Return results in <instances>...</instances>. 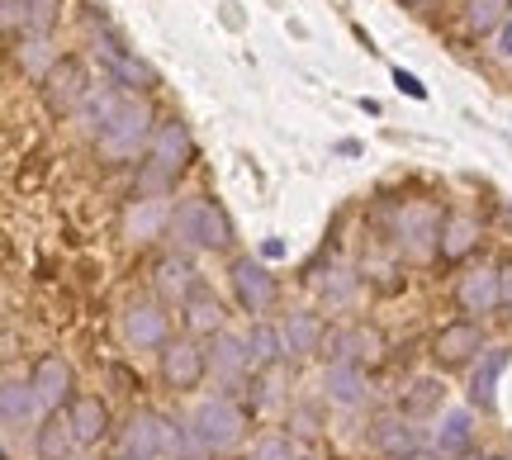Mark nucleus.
Instances as JSON below:
<instances>
[{
  "instance_id": "8",
  "label": "nucleus",
  "mask_w": 512,
  "mask_h": 460,
  "mask_svg": "<svg viewBox=\"0 0 512 460\" xmlns=\"http://www.w3.org/2000/svg\"><path fill=\"white\" fill-rule=\"evenodd\" d=\"M29 385H34V408L38 418L48 423V418H57L62 413V404H72V366L57 356V351H43L34 361V370H29Z\"/></svg>"
},
{
  "instance_id": "39",
  "label": "nucleus",
  "mask_w": 512,
  "mask_h": 460,
  "mask_svg": "<svg viewBox=\"0 0 512 460\" xmlns=\"http://www.w3.org/2000/svg\"><path fill=\"white\" fill-rule=\"evenodd\" d=\"M498 53H503V57H512V15H508V24L498 29Z\"/></svg>"
},
{
  "instance_id": "11",
  "label": "nucleus",
  "mask_w": 512,
  "mask_h": 460,
  "mask_svg": "<svg viewBox=\"0 0 512 460\" xmlns=\"http://www.w3.org/2000/svg\"><path fill=\"white\" fill-rule=\"evenodd\" d=\"M119 332H124V342L133 351H162L171 342V313H166L162 299H138V304L124 309Z\"/></svg>"
},
{
  "instance_id": "17",
  "label": "nucleus",
  "mask_w": 512,
  "mask_h": 460,
  "mask_svg": "<svg viewBox=\"0 0 512 460\" xmlns=\"http://www.w3.org/2000/svg\"><path fill=\"white\" fill-rule=\"evenodd\" d=\"M95 57L110 67V81H114V86H138V91H152V86H157V72H152L147 62H138V57L128 53V48L110 34V29H105V34H100V43H95Z\"/></svg>"
},
{
  "instance_id": "22",
  "label": "nucleus",
  "mask_w": 512,
  "mask_h": 460,
  "mask_svg": "<svg viewBox=\"0 0 512 460\" xmlns=\"http://www.w3.org/2000/svg\"><path fill=\"white\" fill-rule=\"evenodd\" d=\"M119 105H124V86H114V81H100V86H91V95L81 100V110L72 114L76 129L86 133V138H100V133L114 124Z\"/></svg>"
},
{
  "instance_id": "14",
  "label": "nucleus",
  "mask_w": 512,
  "mask_h": 460,
  "mask_svg": "<svg viewBox=\"0 0 512 460\" xmlns=\"http://www.w3.org/2000/svg\"><path fill=\"white\" fill-rule=\"evenodd\" d=\"M233 295H238V309L242 313H271L275 309V276L261 266V261H252V257H238L233 261Z\"/></svg>"
},
{
  "instance_id": "33",
  "label": "nucleus",
  "mask_w": 512,
  "mask_h": 460,
  "mask_svg": "<svg viewBox=\"0 0 512 460\" xmlns=\"http://www.w3.org/2000/svg\"><path fill=\"white\" fill-rule=\"evenodd\" d=\"M76 432H72V423H67V413H57V418H48V423L38 427V437H34V451H38V460H67L76 451Z\"/></svg>"
},
{
  "instance_id": "32",
  "label": "nucleus",
  "mask_w": 512,
  "mask_h": 460,
  "mask_svg": "<svg viewBox=\"0 0 512 460\" xmlns=\"http://www.w3.org/2000/svg\"><path fill=\"white\" fill-rule=\"evenodd\" d=\"M441 408V380L437 375H413L399 394V413L403 418H427Z\"/></svg>"
},
{
  "instance_id": "19",
  "label": "nucleus",
  "mask_w": 512,
  "mask_h": 460,
  "mask_svg": "<svg viewBox=\"0 0 512 460\" xmlns=\"http://www.w3.org/2000/svg\"><path fill=\"white\" fill-rule=\"evenodd\" d=\"M508 361H512V351L503 347V342H489L484 356L470 366V385H465V394H470V404L475 408H494L498 404V380H503Z\"/></svg>"
},
{
  "instance_id": "30",
  "label": "nucleus",
  "mask_w": 512,
  "mask_h": 460,
  "mask_svg": "<svg viewBox=\"0 0 512 460\" xmlns=\"http://www.w3.org/2000/svg\"><path fill=\"white\" fill-rule=\"evenodd\" d=\"M0 418H5V432H15V427H24V423H34L38 418L34 385H29V380H19V375L5 380V389H0Z\"/></svg>"
},
{
  "instance_id": "13",
  "label": "nucleus",
  "mask_w": 512,
  "mask_h": 460,
  "mask_svg": "<svg viewBox=\"0 0 512 460\" xmlns=\"http://www.w3.org/2000/svg\"><path fill=\"white\" fill-rule=\"evenodd\" d=\"M171 214H176V204H171V200L133 195V200H128V209H124V242H133V247L157 242L162 233H171Z\"/></svg>"
},
{
  "instance_id": "20",
  "label": "nucleus",
  "mask_w": 512,
  "mask_h": 460,
  "mask_svg": "<svg viewBox=\"0 0 512 460\" xmlns=\"http://www.w3.org/2000/svg\"><path fill=\"white\" fill-rule=\"evenodd\" d=\"M67 423H72L76 432V442L81 446H100V442H110V404L100 399V394H76L72 404H67Z\"/></svg>"
},
{
  "instance_id": "45",
  "label": "nucleus",
  "mask_w": 512,
  "mask_h": 460,
  "mask_svg": "<svg viewBox=\"0 0 512 460\" xmlns=\"http://www.w3.org/2000/svg\"><path fill=\"white\" fill-rule=\"evenodd\" d=\"M503 460H512V442H508V456H503Z\"/></svg>"
},
{
  "instance_id": "41",
  "label": "nucleus",
  "mask_w": 512,
  "mask_h": 460,
  "mask_svg": "<svg viewBox=\"0 0 512 460\" xmlns=\"http://www.w3.org/2000/svg\"><path fill=\"white\" fill-rule=\"evenodd\" d=\"M261 257H285V242H280V238H266V242H261Z\"/></svg>"
},
{
  "instance_id": "7",
  "label": "nucleus",
  "mask_w": 512,
  "mask_h": 460,
  "mask_svg": "<svg viewBox=\"0 0 512 460\" xmlns=\"http://www.w3.org/2000/svg\"><path fill=\"white\" fill-rule=\"evenodd\" d=\"M114 456L119 460H166V418L152 408L128 413L124 427L114 432Z\"/></svg>"
},
{
  "instance_id": "27",
  "label": "nucleus",
  "mask_w": 512,
  "mask_h": 460,
  "mask_svg": "<svg viewBox=\"0 0 512 460\" xmlns=\"http://www.w3.org/2000/svg\"><path fill=\"white\" fill-rule=\"evenodd\" d=\"M484 238V223L470 209H451L441 223V261H465Z\"/></svg>"
},
{
  "instance_id": "15",
  "label": "nucleus",
  "mask_w": 512,
  "mask_h": 460,
  "mask_svg": "<svg viewBox=\"0 0 512 460\" xmlns=\"http://www.w3.org/2000/svg\"><path fill=\"white\" fill-rule=\"evenodd\" d=\"M328 356L332 361H356V366H380L384 361V332L366 328V323H351V328H337L328 337Z\"/></svg>"
},
{
  "instance_id": "16",
  "label": "nucleus",
  "mask_w": 512,
  "mask_h": 460,
  "mask_svg": "<svg viewBox=\"0 0 512 460\" xmlns=\"http://www.w3.org/2000/svg\"><path fill=\"white\" fill-rule=\"evenodd\" d=\"M152 290H157V299H162V304H176V309H181L185 299L200 290V271H195V261L185 257V252L162 257L157 266H152Z\"/></svg>"
},
{
  "instance_id": "5",
  "label": "nucleus",
  "mask_w": 512,
  "mask_h": 460,
  "mask_svg": "<svg viewBox=\"0 0 512 460\" xmlns=\"http://www.w3.org/2000/svg\"><path fill=\"white\" fill-rule=\"evenodd\" d=\"M441 223H446V214H441L432 200H413L399 209V247L403 257L413 261H432L441 257Z\"/></svg>"
},
{
  "instance_id": "24",
  "label": "nucleus",
  "mask_w": 512,
  "mask_h": 460,
  "mask_svg": "<svg viewBox=\"0 0 512 460\" xmlns=\"http://www.w3.org/2000/svg\"><path fill=\"white\" fill-rule=\"evenodd\" d=\"M209 370H214L228 389L238 385V380H247V375H256L252 356H247V337H238V332H219V337L209 342Z\"/></svg>"
},
{
  "instance_id": "46",
  "label": "nucleus",
  "mask_w": 512,
  "mask_h": 460,
  "mask_svg": "<svg viewBox=\"0 0 512 460\" xmlns=\"http://www.w3.org/2000/svg\"><path fill=\"white\" fill-rule=\"evenodd\" d=\"M299 460H318V456H299Z\"/></svg>"
},
{
  "instance_id": "34",
  "label": "nucleus",
  "mask_w": 512,
  "mask_h": 460,
  "mask_svg": "<svg viewBox=\"0 0 512 460\" xmlns=\"http://www.w3.org/2000/svg\"><path fill=\"white\" fill-rule=\"evenodd\" d=\"M508 15H512V0H465V34H475V38H484V34H498L503 24H508Z\"/></svg>"
},
{
  "instance_id": "10",
  "label": "nucleus",
  "mask_w": 512,
  "mask_h": 460,
  "mask_svg": "<svg viewBox=\"0 0 512 460\" xmlns=\"http://www.w3.org/2000/svg\"><path fill=\"white\" fill-rule=\"evenodd\" d=\"M157 361H162V380L176 389V394L200 389L204 375H209V351H204L195 337H171V342L157 351Z\"/></svg>"
},
{
  "instance_id": "18",
  "label": "nucleus",
  "mask_w": 512,
  "mask_h": 460,
  "mask_svg": "<svg viewBox=\"0 0 512 460\" xmlns=\"http://www.w3.org/2000/svg\"><path fill=\"white\" fill-rule=\"evenodd\" d=\"M280 337H285V356L304 361V356H318V351L328 347L332 332L313 309H290L285 313V323H280Z\"/></svg>"
},
{
  "instance_id": "44",
  "label": "nucleus",
  "mask_w": 512,
  "mask_h": 460,
  "mask_svg": "<svg viewBox=\"0 0 512 460\" xmlns=\"http://www.w3.org/2000/svg\"><path fill=\"white\" fill-rule=\"evenodd\" d=\"M470 460H498V456H470Z\"/></svg>"
},
{
  "instance_id": "40",
  "label": "nucleus",
  "mask_w": 512,
  "mask_h": 460,
  "mask_svg": "<svg viewBox=\"0 0 512 460\" xmlns=\"http://www.w3.org/2000/svg\"><path fill=\"white\" fill-rule=\"evenodd\" d=\"M399 460H446V456L432 451V446H418V451H408V456H399Z\"/></svg>"
},
{
  "instance_id": "35",
  "label": "nucleus",
  "mask_w": 512,
  "mask_h": 460,
  "mask_svg": "<svg viewBox=\"0 0 512 460\" xmlns=\"http://www.w3.org/2000/svg\"><path fill=\"white\" fill-rule=\"evenodd\" d=\"M247 460H299V451H294L290 432H266V437L252 442V456Z\"/></svg>"
},
{
  "instance_id": "28",
  "label": "nucleus",
  "mask_w": 512,
  "mask_h": 460,
  "mask_svg": "<svg viewBox=\"0 0 512 460\" xmlns=\"http://www.w3.org/2000/svg\"><path fill=\"white\" fill-rule=\"evenodd\" d=\"M470 446H475V418H470V408L441 413L437 432H432V451H441L446 460H460V456H470Z\"/></svg>"
},
{
  "instance_id": "29",
  "label": "nucleus",
  "mask_w": 512,
  "mask_h": 460,
  "mask_svg": "<svg viewBox=\"0 0 512 460\" xmlns=\"http://www.w3.org/2000/svg\"><path fill=\"white\" fill-rule=\"evenodd\" d=\"M57 62H62V57H57L53 38H15V67L29 76V81H38V86H43Z\"/></svg>"
},
{
  "instance_id": "6",
  "label": "nucleus",
  "mask_w": 512,
  "mask_h": 460,
  "mask_svg": "<svg viewBox=\"0 0 512 460\" xmlns=\"http://www.w3.org/2000/svg\"><path fill=\"white\" fill-rule=\"evenodd\" d=\"M456 309L465 318H475V323H484L489 313L503 309V266H489V261L465 266L456 276Z\"/></svg>"
},
{
  "instance_id": "4",
  "label": "nucleus",
  "mask_w": 512,
  "mask_h": 460,
  "mask_svg": "<svg viewBox=\"0 0 512 460\" xmlns=\"http://www.w3.org/2000/svg\"><path fill=\"white\" fill-rule=\"evenodd\" d=\"M247 423H252V408L242 404L233 389L204 399V404L195 408V418H190V427H195V437H200V446H204V456H228V451H238L242 437H247Z\"/></svg>"
},
{
  "instance_id": "25",
  "label": "nucleus",
  "mask_w": 512,
  "mask_h": 460,
  "mask_svg": "<svg viewBox=\"0 0 512 460\" xmlns=\"http://www.w3.org/2000/svg\"><path fill=\"white\" fill-rule=\"evenodd\" d=\"M370 442L389 460H399V456H408V451H418L422 437H418V427H413V418H403L399 408H394V413H380V418L370 423Z\"/></svg>"
},
{
  "instance_id": "21",
  "label": "nucleus",
  "mask_w": 512,
  "mask_h": 460,
  "mask_svg": "<svg viewBox=\"0 0 512 460\" xmlns=\"http://www.w3.org/2000/svg\"><path fill=\"white\" fill-rule=\"evenodd\" d=\"M181 323H185V337H209L214 342L219 332H228V309H223V299L209 285H200L181 304Z\"/></svg>"
},
{
  "instance_id": "38",
  "label": "nucleus",
  "mask_w": 512,
  "mask_h": 460,
  "mask_svg": "<svg viewBox=\"0 0 512 460\" xmlns=\"http://www.w3.org/2000/svg\"><path fill=\"white\" fill-rule=\"evenodd\" d=\"M294 427L299 437H313V408H294Z\"/></svg>"
},
{
  "instance_id": "9",
  "label": "nucleus",
  "mask_w": 512,
  "mask_h": 460,
  "mask_svg": "<svg viewBox=\"0 0 512 460\" xmlns=\"http://www.w3.org/2000/svg\"><path fill=\"white\" fill-rule=\"evenodd\" d=\"M484 328H479L475 318H456V323H446V328H437V337H432V361H437L441 370H460V366H475L479 356H484Z\"/></svg>"
},
{
  "instance_id": "31",
  "label": "nucleus",
  "mask_w": 512,
  "mask_h": 460,
  "mask_svg": "<svg viewBox=\"0 0 512 460\" xmlns=\"http://www.w3.org/2000/svg\"><path fill=\"white\" fill-rule=\"evenodd\" d=\"M247 356H252V370L280 366V361H285V337H280V328L266 323V318H256L252 332H247Z\"/></svg>"
},
{
  "instance_id": "42",
  "label": "nucleus",
  "mask_w": 512,
  "mask_h": 460,
  "mask_svg": "<svg viewBox=\"0 0 512 460\" xmlns=\"http://www.w3.org/2000/svg\"><path fill=\"white\" fill-rule=\"evenodd\" d=\"M503 309H512V261L503 266Z\"/></svg>"
},
{
  "instance_id": "3",
  "label": "nucleus",
  "mask_w": 512,
  "mask_h": 460,
  "mask_svg": "<svg viewBox=\"0 0 512 460\" xmlns=\"http://www.w3.org/2000/svg\"><path fill=\"white\" fill-rule=\"evenodd\" d=\"M157 110H152V100L147 95H124V105L114 114V124L100 138H95V152L105 157V162L124 166V162H138L152 152V138H157Z\"/></svg>"
},
{
  "instance_id": "23",
  "label": "nucleus",
  "mask_w": 512,
  "mask_h": 460,
  "mask_svg": "<svg viewBox=\"0 0 512 460\" xmlns=\"http://www.w3.org/2000/svg\"><path fill=\"white\" fill-rule=\"evenodd\" d=\"M57 15L62 0H5V29H15L19 38H48Z\"/></svg>"
},
{
  "instance_id": "43",
  "label": "nucleus",
  "mask_w": 512,
  "mask_h": 460,
  "mask_svg": "<svg viewBox=\"0 0 512 460\" xmlns=\"http://www.w3.org/2000/svg\"><path fill=\"white\" fill-rule=\"evenodd\" d=\"M399 5H413V10H427L432 0H399Z\"/></svg>"
},
{
  "instance_id": "36",
  "label": "nucleus",
  "mask_w": 512,
  "mask_h": 460,
  "mask_svg": "<svg viewBox=\"0 0 512 460\" xmlns=\"http://www.w3.org/2000/svg\"><path fill=\"white\" fill-rule=\"evenodd\" d=\"M351 295H356V276H347V271H332V280H323V299L328 304H351Z\"/></svg>"
},
{
  "instance_id": "37",
  "label": "nucleus",
  "mask_w": 512,
  "mask_h": 460,
  "mask_svg": "<svg viewBox=\"0 0 512 460\" xmlns=\"http://www.w3.org/2000/svg\"><path fill=\"white\" fill-rule=\"evenodd\" d=\"M394 86H399L403 95H413V100H427V86H422L413 72H403V67H394Z\"/></svg>"
},
{
  "instance_id": "26",
  "label": "nucleus",
  "mask_w": 512,
  "mask_h": 460,
  "mask_svg": "<svg viewBox=\"0 0 512 460\" xmlns=\"http://www.w3.org/2000/svg\"><path fill=\"white\" fill-rule=\"evenodd\" d=\"M366 385V366H356V361H328V370H323V394L337 408L366 404Z\"/></svg>"
},
{
  "instance_id": "1",
  "label": "nucleus",
  "mask_w": 512,
  "mask_h": 460,
  "mask_svg": "<svg viewBox=\"0 0 512 460\" xmlns=\"http://www.w3.org/2000/svg\"><path fill=\"white\" fill-rule=\"evenodd\" d=\"M166 238L176 242L181 252H195V247H204V252H228L233 247V219H228V209L223 204H214L209 195H185V200H176V214H171V233Z\"/></svg>"
},
{
  "instance_id": "12",
  "label": "nucleus",
  "mask_w": 512,
  "mask_h": 460,
  "mask_svg": "<svg viewBox=\"0 0 512 460\" xmlns=\"http://www.w3.org/2000/svg\"><path fill=\"white\" fill-rule=\"evenodd\" d=\"M91 76H86V67H81V57H62L53 72H48V81H43V105L53 114H76L81 110V100L91 95Z\"/></svg>"
},
{
  "instance_id": "2",
  "label": "nucleus",
  "mask_w": 512,
  "mask_h": 460,
  "mask_svg": "<svg viewBox=\"0 0 512 460\" xmlns=\"http://www.w3.org/2000/svg\"><path fill=\"white\" fill-rule=\"evenodd\" d=\"M190 162H195V138H190V129H185L181 119H166L162 129H157V138H152V152H147L143 171H138V195L166 200Z\"/></svg>"
}]
</instances>
